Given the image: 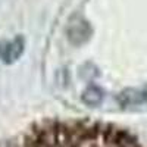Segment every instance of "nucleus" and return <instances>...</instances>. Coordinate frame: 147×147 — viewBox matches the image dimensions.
<instances>
[{"label": "nucleus", "mask_w": 147, "mask_h": 147, "mask_svg": "<svg viewBox=\"0 0 147 147\" xmlns=\"http://www.w3.org/2000/svg\"><path fill=\"white\" fill-rule=\"evenodd\" d=\"M91 34H93L91 25L82 18H77L71 21L68 27V38L75 46H81L84 43H87L90 40Z\"/></svg>", "instance_id": "f257e3e1"}, {"label": "nucleus", "mask_w": 147, "mask_h": 147, "mask_svg": "<svg viewBox=\"0 0 147 147\" xmlns=\"http://www.w3.org/2000/svg\"><path fill=\"white\" fill-rule=\"evenodd\" d=\"M118 103L122 109H138L147 106L143 88H125L118 94Z\"/></svg>", "instance_id": "f03ea898"}, {"label": "nucleus", "mask_w": 147, "mask_h": 147, "mask_svg": "<svg viewBox=\"0 0 147 147\" xmlns=\"http://www.w3.org/2000/svg\"><path fill=\"white\" fill-rule=\"evenodd\" d=\"M25 49V41L22 37H15L12 41L6 43L2 49H0V59L5 63H13L15 60L21 57Z\"/></svg>", "instance_id": "7ed1b4c3"}, {"label": "nucleus", "mask_w": 147, "mask_h": 147, "mask_svg": "<svg viewBox=\"0 0 147 147\" xmlns=\"http://www.w3.org/2000/svg\"><path fill=\"white\" fill-rule=\"evenodd\" d=\"M103 97H105V93L100 87H97V85H90V87H87L82 91L81 99L87 106L94 107V106H99L103 102Z\"/></svg>", "instance_id": "20e7f679"}, {"label": "nucleus", "mask_w": 147, "mask_h": 147, "mask_svg": "<svg viewBox=\"0 0 147 147\" xmlns=\"http://www.w3.org/2000/svg\"><path fill=\"white\" fill-rule=\"evenodd\" d=\"M143 90H144V94H146V102H147V85H144Z\"/></svg>", "instance_id": "39448f33"}]
</instances>
